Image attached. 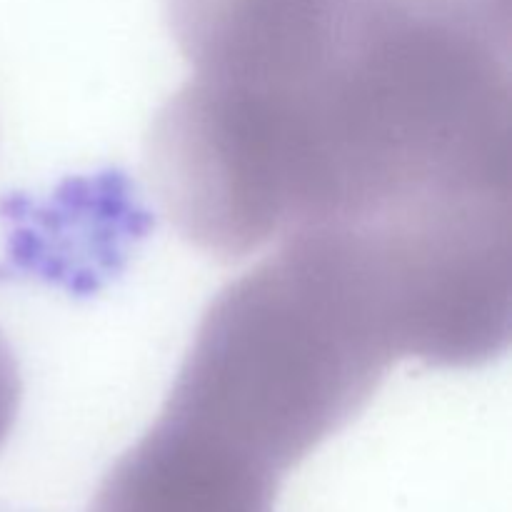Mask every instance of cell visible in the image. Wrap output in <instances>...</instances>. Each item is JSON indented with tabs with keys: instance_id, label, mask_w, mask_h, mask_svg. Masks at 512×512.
<instances>
[{
	"instance_id": "obj_1",
	"label": "cell",
	"mask_w": 512,
	"mask_h": 512,
	"mask_svg": "<svg viewBox=\"0 0 512 512\" xmlns=\"http://www.w3.org/2000/svg\"><path fill=\"white\" fill-rule=\"evenodd\" d=\"M290 233L333 243L425 358L510 343L512 0H345Z\"/></svg>"
},
{
	"instance_id": "obj_2",
	"label": "cell",
	"mask_w": 512,
	"mask_h": 512,
	"mask_svg": "<svg viewBox=\"0 0 512 512\" xmlns=\"http://www.w3.org/2000/svg\"><path fill=\"white\" fill-rule=\"evenodd\" d=\"M345 0H168L190 75L150 130L170 223L198 250L243 258L285 228L310 110Z\"/></svg>"
},
{
	"instance_id": "obj_3",
	"label": "cell",
	"mask_w": 512,
	"mask_h": 512,
	"mask_svg": "<svg viewBox=\"0 0 512 512\" xmlns=\"http://www.w3.org/2000/svg\"><path fill=\"white\" fill-rule=\"evenodd\" d=\"M398 360L343 265L285 235L210 303L163 413L240 455L288 460L355 418Z\"/></svg>"
},
{
	"instance_id": "obj_4",
	"label": "cell",
	"mask_w": 512,
	"mask_h": 512,
	"mask_svg": "<svg viewBox=\"0 0 512 512\" xmlns=\"http://www.w3.org/2000/svg\"><path fill=\"white\" fill-rule=\"evenodd\" d=\"M20 405V378L10 348L0 338V443L13 425Z\"/></svg>"
}]
</instances>
